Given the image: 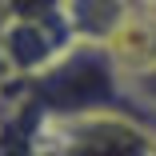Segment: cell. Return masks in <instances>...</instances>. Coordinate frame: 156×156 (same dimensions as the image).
<instances>
[{
	"label": "cell",
	"mask_w": 156,
	"mask_h": 156,
	"mask_svg": "<svg viewBox=\"0 0 156 156\" xmlns=\"http://www.w3.org/2000/svg\"><path fill=\"white\" fill-rule=\"evenodd\" d=\"M60 140L48 156H152L156 136L132 112H88L72 120H52Z\"/></svg>",
	"instance_id": "cell-2"
},
{
	"label": "cell",
	"mask_w": 156,
	"mask_h": 156,
	"mask_svg": "<svg viewBox=\"0 0 156 156\" xmlns=\"http://www.w3.org/2000/svg\"><path fill=\"white\" fill-rule=\"evenodd\" d=\"M64 0H0L4 20H56Z\"/></svg>",
	"instance_id": "cell-4"
},
{
	"label": "cell",
	"mask_w": 156,
	"mask_h": 156,
	"mask_svg": "<svg viewBox=\"0 0 156 156\" xmlns=\"http://www.w3.org/2000/svg\"><path fill=\"white\" fill-rule=\"evenodd\" d=\"M140 4H144V8H152V12H156V0H140Z\"/></svg>",
	"instance_id": "cell-6"
},
{
	"label": "cell",
	"mask_w": 156,
	"mask_h": 156,
	"mask_svg": "<svg viewBox=\"0 0 156 156\" xmlns=\"http://www.w3.org/2000/svg\"><path fill=\"white\" fill-rule=\"evenodd\" d=\"M20 92L40 108L44 120H72L88 112H132L128 80L104 44H68L52 64L36 76H24ZM136 116V112H132Z\"/></svg>",
	"instance_id": "cell-1"
},
{
	"label": "cell",
	"mask_w": 156,
	"mask_h": 156,
	"mask_svg": "<svg viewBox=\"0 0 156 156\" xmlns=\"http://www.w3.org/2000/svg\"><path fill=\"white\" fill-rule=\"evenodd\" d=\"M132 0H64L60 24L72 36V44H108L116 28L128 20Z\"/></svg>",
	"instance_id": "cell-3"
},
{
	"label": "cell",
	"mask_w": 156,
	"mask_h": 156,
	"mask_svg": "<svg viewBox=\"0 0 156 156\" xmlns=\"http://www.w3.org/2000/svg\"><path fill=\"white\" fill-rule=\"evenodd\" d=\"M128 92H132L136 108H144V120H152V116H156V64H152L148 72L132 76V80H128Z\"/></svg>",
	"instance_id": "cell-5"
}]
</instances>
